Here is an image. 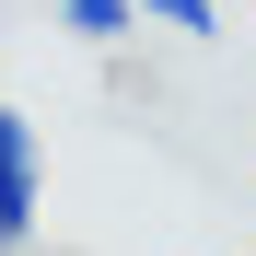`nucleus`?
<instances>
[{
  "label": "nucleus",
  "instance_id": "f257e3e1",
  "mask_svg": "<svg viewBox=\"0 0 256 256\" xmlns=\"http://www.w3.org/2000/svg\"><path fill=\"white\" fill-rule=\"evenodd\" d=\"M0 222L35 244V128H24L12 105H0Z\"/></svg>",
  "mask_w": 256,
  "mask_h": 256
},
{
  "label": "nucleus",
  "instance_id": "20e7f679",
  "mask_svg": "<svg viewBox=\"0 0 256 256\" xmlns=\"http://www.w3.org/2000/svg\"><path fill=\"white\" fill-rule=\"evenodd\" d=\"M0 256H24V233H12V222H0Z\"/></svg>",
  "mask_w": 256,
  "mask_h": 256
},
{
  "label": "nucleus",
  "instance_id": "7ed1b4c3",
  "mask_svg": "<svg viewBox=\"0 0 256 256\" xmlns=\"http://www.w3.org/2000/svg\"><path fill=\"white\" fill-rule=\"evenodd\" d=\"M128 12H152V24H175V35H222V0H128Z\"/></svg>",
  "mask_w": 256,
  "mask_h": 256
},
{
  "label": "nucleus",
  "instance_id": "f03ea898",
  "mask_svg": "<svg viewBox=\"0 0 256 256\" xmlns=\"http://www.w3.org/2000/svg\"><path fill=\"white\" fill-rule=\"evenodd\" d=\"M58 24L82 35V47H116V35L140 24V12H128V0H58Z\"/></svg>",
  "mask_w": 256,
  "mask_h": 256
}]
</instances>
